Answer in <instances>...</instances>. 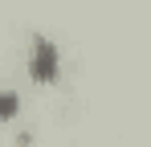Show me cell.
<instances>
[{
    "mask_svg": "<svg viewBox=\"0 0 151 147\" xmlns=\"http://www.w3.org/2000/svg\"><path fill=\"white\" fill-rule=\"evenodd\" d=\"M57 74V49L53 41H37V53H33V78L37 82H49Z\"/></svg>",
    "mask_w": 151,
    "mask_h": 147,
    "instance_id": "1",
    "label": "cell"
},
{
    "mask_svg": "<svg viewBox=\"0 0 151 147\" xmlns=\"http://www.w3.org/2000/svg\"><path fill=\"white\" fill-rule=\"evenodd\" d=\"M17 115V98L12 94H0V119H12Z\"/></svg>",
    "mask_w": 151,
    "mask_h": 147,
    "instance_id": "2",
    "label": "cell"
}]
</instances>
